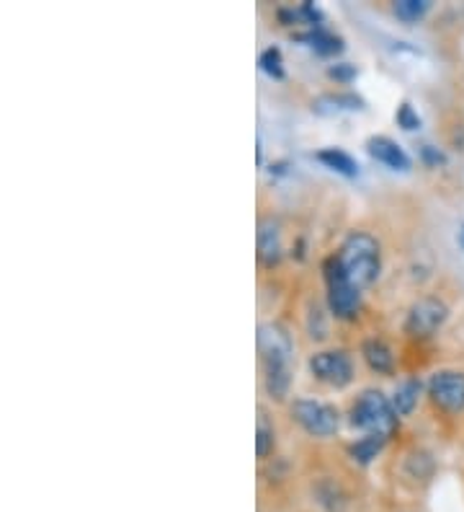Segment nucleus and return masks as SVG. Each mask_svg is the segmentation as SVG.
I'll use <instances>...</instances> for the list:
<instances>
[{
  "mask_svg": "<svg viewBox=\"0 0 464 512\" xmlns=\"http://www.w3.org/2000/svg\"><path fill=\"white\" fill-rule=\"evenodd\" d=\"M292 417L304 432L315 438H330L339 432V412L330 403L315 402V399H297L292 403Z\"/></svg>",
  "mask_w": 464,
  "mask_h": 512,
  "instance_id": "nucleus-4",
  "label": "nucleus"
},
{
  "mask_svg": "<svg viewBox=\"0 0 464 512\" xmlns=\"http://www.w3.org/2000/svg\"><path fill=\"white\" fill-rule=\"evenodd\" d=\"M367 150H369V156H372L375 161L385 164L387 168H393V171H408V168H411V158H408V153L397 146L394 140L385 137V135H379V137H369Z\"/></svg>",
  "mask_w": 464,
  "mask_h": 512,
  "instance_id": "nucleus-10",
  "label": "nucleus"
},
{
  "mask_svg": "<svg viewBox=\"0 0 464 512\" xmlns=\"http://www.w3.org/2000/svg\"><path fill=\"white\" fill-rule=\"evenodd\" d=\"M300 42H307L318 55L322 57H330V55H340L343 52V39L336 37V34H328L325 29H312V32H307V34H300Z\"/></svg>",
  "mask_w": 464,
  "mask_h": 512,
  "instance_id": "nucleus-12",
  "label": "nucleus"
},
{
  "mask_svg": "<svg viewBox=\"0 0 464 512\" xmlns=\"http://www.w3.org/2000/svg\"><path fill=\"white\" fill-rule=\"evenodd\" d=\"M328 75L336 78L339 83H351V81L358 75V71L357 65H351V62H339V65L328 68Z\"/></svg>",
  "mask_w": 464,
  "mask_h": 512,
  "instance_id": "nucleus-21",
  "label": "nucleus"
},
{
  "mask_svg": "<svg viewBox=\"0 0 464 512\" xmlns=\"http://www.w3.org/2000/svg\"><path fill=\"white\" fill-rule=\"evenodd\" d=\"M361 355H364V360H367V365L372 367L375 373H382V375H390L394 370V355L393 349L387 347L382 339H367L364 345H361Z\"/></svg>",
  "mask_w": 464,
  "mask_h": 512,
  "instance_id": "nucleus-11",
  "label": "nucleus"
},
{
  "mask_svg": "<svg viewBox=\"0 0 464 512\" xmlns=\"http://www.w3.org/2000/svg\"><path fill=\"white\" fill-rule=\"evenodd\" d=\"M421 156H423V161L429 166H441V164H447V156L439 150V147H433V146H423L421 147Z\"/></svg>",
  "mask_w": 464,
  "mask_h": 512,
  "instance_id": "nucleus-22",
  "label": "nucleus"
},
{
  "mask_svg": "<svg viewBox=\"0 0 464 512\" xmlns=\"http://www.w3.org/2000/svg\"><path fill=\"white\" fill-rule=\"evenodd\" d=\"M394 119H397V125H400V128L408 129V132L421 128V117H418V111L413 109L408 101H405V104H400V109H397V114H394Z\"/></svg>",
  "mask_w": 464,
  "mask_h": 512,
  "instance_id": "nucleus-20",
  "label": "nucleus"
},
{
  "mask_svg": "<svg viewBox=\"0 0 464 512\" xmlns=\"http://www.w3.org/2000/svg\"><path fill=\"white\" fill-rule=\"evenodd\" d=\"M258 62H261V71L271 75V78H284V57H282L279 47L264 50V55H261Z\"/></svg>",
  "mask_w": 464,
  "mask_h": 512,
  "instance_id": "nucleus-17",
  "label": "nucleus"
},
{
  "mask_svg": "<svg viewBox=\"0 0 464 512\" xmlns=\"http://www.w3.org/2000/svg\"><path fill=\"white\" fill-rule=\"evenodd\" d=\"M318 161L328 166V168L343 174V176H357L358 174L357 161H354L346 150H340V147H325V150L318 153Z\"/></svg>",
  "mask_w": 464,
  "mask_h": 512,
  "instance_id": "nucleus-14",
  "label": "nucleus"
},
{
  "mask_svg": "<svg viewBox=\"0 0 464 512\" xmlns=\"http://www.w3.org/2000/svg\"><path fill=\"white\" fill-rule=\"evenodd\" d=\"M325 282H328V306L339 318H351L361 306V290L351 285L346 275L340 272L339 259L325 261Z\"/></svg>",
  "mask_w": 464,
  "mask_h": 512,
  "instance_id": "nucleus-3",
  "label": "nucleus"
},
{
  "mask_svg": "<svg viewBox=\"0 0 464 512\" xmlns=\"http://www.w3.org/2000/svg\"><path fill=\"white\" fill-rule=\"evenodd\" d=\"M431 402L449 414L464 412V373L459 370H436L429 381Z\"/></svg>",
  "mask_w": 464,
  "mask_h": 512,
  "instance_id": "nucleus-7",
  "label": "nucleus"
},
{
  "mask_svg": "<svg viewBox=\"0 0 464 512\" xmlns=\"http://www.w3.org/2000/svg\"><path fill=\"white\" fill-rule=\"evenodd\" d=\"M449 318V308L444 300L439 298H421L411 306L405 316V334L413 339H429L436 331L444 327Z\"/></svg>",
  "mask_w": 464,
  "mask_h": 512,
  "instance_id": "nucleus-5",
  "label": "nucleus"
},
{
  "mask_svg": "<svg viewBox=\"0 0 464 512\" xmlns=\"http://www.w3.org/2000/svg\"><path fill=\"white\" fill-rule=\"evenodd\" d=\"M310 370L312 375L322 384L333 385V388H346L354 381V363L346 352L340 349H325L310 357Z\"/></svg>",
  "mask_w": 464,
  "mask_h": 512,
  "instance_id": "nucleus-6",
  "label": "nucleus"
},
{
  "mask_svg": "<svg viewBox=\"0 0 464 512\" xmlns=\"http://www.w3.org/2000/svg\"><path fill=\"white\" fill-rule=\"evenodd\" d=\"M258 352L266 367H292L294 342L279 324H264L258 329Z\"/></svg>",
  "mask_w": 464,
  "mask_h": 512,
  "instance_id": "nucleus-8",
  "label": "nucleus"
},
{
  "mask_svg": "<svg viewBox=\"0 0 464 512\" xmlns=\"http://www.w3.org/2000/svg\"><path fill=\"white\" fill-rule=\"evenodd\" d=\"M351 424L364 430L367 435L390 438L394 427H397V412H394L393 402L382 391L367 388L351 406Z\"/></svg>",
  "mask_w": 464,
  "mask_h": 512,
  "instance_id": "nucleus-2",
  "label": "nucleus"
},
{
  "mask_svg": "<svg viewBox=\"0 0 464 512\" xmlns=\"http://www.w3.org/2000/svg\"><path fill=\"white\" fill-rule=\"evenodd\" d=\"M318 104H330V111H357L364 109V101L354 93H339V96H322Z\"/></svg>",
  "mask_w": 464,
  "mask_h": 512,
  "instance_id": "nucleus-19",
  "label": "nucleus"
},
{
  "mask_svg": "<svg viewBox=\"0 0 464 512\" xmlns=\"http://www.w3.org/2000/svg\"><path fill=\"white\" fill-rule=\"evenodd\" d=\"M429 0H397L394 3V16L400 21H405V24H415V21H421L426 14H429Z\"/></svg>",
  "mask_w": 464,
  "mask_h": 512,
  "instance_id": "nucleus-16",
  "label": "nucleus"
},
{
  "mask_svg": "<svg viewBox=\"0 0 464 512\" xmlns=\"http://www.w3.org/2000/svg\"><path fill=\"white\" fill-rule=\"evenodd\" d=\"M255 450H258V458H268V453L274 450V427L268 424L264 414L258 417V427H255Z\"/></svg>",
  "mask_w": 464,
  "mask_h": 512,
  "instance_id": "nucleus-18",
  "label": "nucleus"
},
{
  "mask_svg": "<svg viewBox=\"0 0 464 512\" xmlns=\"http://www.w3.org/2000/svg\"><path fill=\"white\" fill-rule=\"evenodd\" d=\"M459 243H462V246H464V231H462V233H459Z\"/></svg>",
  "mask_w": 464,
  "mask_h": 512,
  "instance_id": "nucleus-23",
  "label": "nucleus"
},
{
  "mask_svg": "<svg viewBox=\"0 0 464 512\" xmlns=\"http://www.w3.org/2000/svg\"><path fill=\"white\" fill-rule=\"evenodd\" d=\"M421 381L418 378H408V381H403V384L397 385V391H394L393 396V406L394 412H397V417H408L413 409L418 406V396H421Z\"/></svg>",
  "mask_w": 464,
  "mask_h": 512,
  "instance_id": "nucleus-13",
  "label": "nucleus"
},
{
  "mask_svg": "<svg viewBox=\"0 0 464 512\" xmlns=\"http://www.w3.org/2000/svg\"><path fill=\"white\" fill-rule=\"evenodd\" d=\"M284 254V243H282V228L274 218H264L258 223V259L274 267Z\"/></svg>",
  "mask_w": 464,
  "mask_h": 512,
  "instance_id": "nucleus-9",
  "label": "nucleus"
},
{
  "mask_svg": "<svg viewBox=\"0 0 464 512\" xmlns=\"http://www.w3.org/2000/svg\"><path fill=\"white\" fill-rule=\"evenodd\" d=\"M385 442H387L385 435H367V438L357 440V442L348 448V453H351V458H354L357 463L367 466V463H372V460L382 453Z\"/></svg>",
  "mask_w": 464,
  "mask_h": 512,
  "instance_id": "nucleus-15",
  "label": "nucleus"
},
{
  "mask_svg": "<svg viewBox=\"0 0 464 512\" xmlns=\"http://www.w3.org/2000/svg\"><path fill=\"white\" fill-rule=\"evenodd\" d=\"M336 259H339L340 272L346 275L351 285H357L358 290L369 288L382 270L379 241L369 233H364V231H357V233L346 238Z\"/></svg>",
  "mask_w": 464,
  "mask_h": 512,
  "instance_id": "nucleus-1",
  "label": "nucleus"
}]
</instances>
